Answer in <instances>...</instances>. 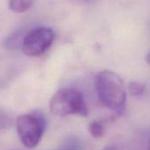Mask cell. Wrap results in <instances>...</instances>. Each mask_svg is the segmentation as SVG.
Instances as JSON below:
<instances>
[{"instance_id": "1", "label": "cell", "mask_w": 150, "mask_h": 150, "mask_svg": "<svg viewBox=\"0 0 150 150\" xmlns=\"http://www.w3.org/2000/svg\"><path fill=\"white\" fill-rule=\"evenodd\" d=\"M95 89L102 105L118 114L125 111L126 90L118 74L110 70L99 72L95 77Z\"/></svg>"}, {"instance_id": "2", "label": "cell", "mask_w": 150, "mask_h": 150, "mask_svg": "<svg viewBox=\"0 0 150 150\" xmlns=\"http://www.w3.org/2000/svg\"><path fill=\"white\" fill-rule=\"evenodd\" d=\"M50 110L57 116L88 115L87 104L80 91L76 89L65 87L58 90L50 100Z\"/></svg>"}, {"instance_id": "3", "label": "cell", "mask_w": 150, "mask_h": 150, "mask_svg": "<svg viewBox=\"0 0 150 150\" xmlns=\"http://www.w3.org/2000/svg\"><path fill=\"white\" fill-rule=\"evenodd\" d=\"M46 127L44 117L38 112L21 114L16 120V130L21 143L32 149L38 146Z\"/></svg>"}, {"instance_id": "4", "label": "cell", "mask_w": 150, "mask_h": 150, "mask_svg": "<svg viewBox=\"0 0 150 150\" xmlns=\"http://www.w3.org/2000/svg\"><path fill=\"white\" fill-rule=\"evenodd\" d=\"M56 37L54 30L49 26H37L28 31L22 39L21 50L30 57L42 55L52 45Z\"/></svg>"}, {"instance_id": "5", "label": "cell", "mask_w": 150, "mask_h": 150, "mask_svg": "<svg viewBox=\"0 0 150 150\" xmlns=\"http://www.w3.org/2000/svg\"><path fill=\"white\" fill-rule=\"evenodd\" d=\"M33 4L34 2L29 0H13L8 2L9 9L17 13H22L27 11L32 7Z\"/></svg>"}, {"instance_id": "6", "label": "cell", "mask_w": 150, "mask_h": 150, "mask_svg": "<svg viewBox=\"0 0 150 150\" xmlns=\"http://www.w3.org/2000/svg\"><path fill=\"white\" fill-rule=\"evenodd\" d=\"M146 89V84L138 82V81H133L129 83L128 84V91L131 96L135 97V98H141L143 96Z\"/></svg>"}, {"instance_id": "7", "label": "cell", "mask_w": 150, "mask_h": 150, "mask_svg": "<svg viewBox=\"0 0 150 150\" xmlns=\"http://www.w3.org/2000/svg\"><path fill=\"white\" fill-rule=\"evenodd\" d=\"M89 133L94 138H101L104 134V126L103 121L95 120L89 125Z\"/></svg>"}, {"instance_id": "8", "label": "cell", "mask_w": 150, "mask_h": 150, "mask_svg": "<svg viewBox=\"0 0 150 150\" xmlns=\"http://www.w3.org/2000/svg\"><path fill=\"white\" fill-rule=\"evenodd\" d=\"M103 150H118V149H117V148H116V147L110 145V146H106V147H105V148H104Z\"/></svg>"}, {"instance_id": "9", "label": "cell", "mask_w": 150, "mask_h": 150, "mask_svg": "<svg viewBox=\"0 0 150 150\" xmlns=\"http://www.w3.org/2000/svg\"><path fill=\"white\" fill-rule=\"evenodd\" d=\"M146 62L150 65V50L148 52V54L146 55Z\"/></svg>"}, {"instance_id": "10", "label": "cell", "mask_w": 150, "mask_h": 150, "mask_svg": "<svg viewBox=\"0 0 150 150\" xmlns=\"http://www.w3.org/2000/svg\"><path fill=\"white\" fill-rule=\"evenodd\" d=\"M148 150H150V142H149V149Z\"/></svg>"}]
</instances>
